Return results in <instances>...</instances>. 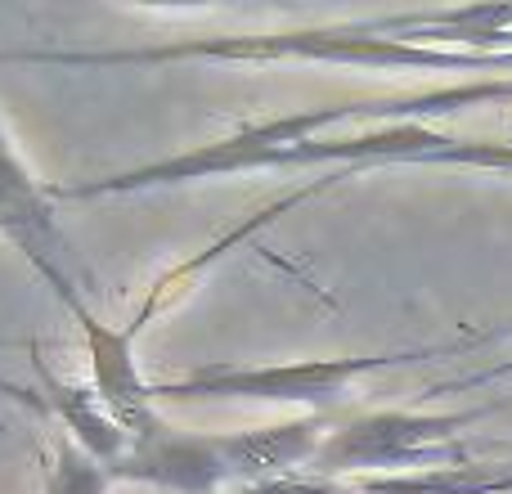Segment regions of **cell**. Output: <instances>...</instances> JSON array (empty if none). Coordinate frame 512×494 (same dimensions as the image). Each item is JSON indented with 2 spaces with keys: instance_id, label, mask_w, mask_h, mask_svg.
I'll list each match as a JSON object with an SVG mask.
<instances>
[{
  "instance_id": "cell-1",
  "label": "cell",
  "mask_w": 512,
  "mask_h": 494,
  "mask_svg": "<svg viewBox=\"0 0 512 494\" xmlns=\"http://www.w3.org/2000/svg\"><path fill=\"white\" fill-rule=\"evenodd\" d=\"M490 99H512V81H472V86H450V90H427V95H396V99H346V104H324L306 108V113L288 117H265L248 122L239 131L221 135L212 144H198L176 158L144 162L131 171H113L99 180H81V185H50L54 203H77V198H117V194H144V189H171L189 185V180H216L234 176V171H261V158L283 144L315 140L319 131L342 122H427V117H450L472 104H490Z\"/></svg>"
},
{
  "instance_id": "cell-2",
  "label": "cell",
  "mask_w": 512,
  "mask_h": 494,
  "mask_svg": "<svg viewBox=\"0 0 512 494\" xmlns=\"http://www.w3.org/2000/svg\"><path fill=\"white\" fill-rule=\"evenodd\" d=\"M504 333H512V324L454 337V342L414 346V351H387V355H342V360H292V364H212V369H194V373H180V378L153 382V400H167V405L261 400V405H306L315 414H324L364 373L418 364V360H441V355H463L472 346L490 342V337H504Z\"/></svg>"
},
{
  "instance_id": "cell-3",
  "label": "cell",
  "mask_w": 512,
  "mask_h": 494,
  "mask_svg": "<svg viewBox=\"0 0 512 494\" xmlns=\"http://www.w3.org/2000/svg\"><path fill=\"white\" fill-rule=\"evenodd\" d=\"M495 405L459 409V414H414V409H373L342 427H328L310 477H391V472H427L472 463L463 432L477 427Z\"/></svg>"
},
{
  "instance_id": "cell-4",
  "label": "cell",
  "mask_w": 512,
  "mask_h": 494,
  "mask_svg": "<svg viewBox=\"0 0 512 494\" xmlns=\"http://www.w3.org/2000/svg\"><path fill=\"white\" fill-rule=\"evenodd\" d=\"M477 167V171H512V140H463V135L432 131L427 122H391L360 135H315L265 153L261 171L270 167Z\"/></svg>"
},
{
  "instance_id": "cell-5",
  "label": "cell",
  "mask_w": 512,
  "mask_h": 494,
  "mask_svg": "<svg viewBox=\"0 0 512 494\" xmlns=\"http://www.w3.org/2000/svg\"><path fill=\"white\" fill-rule=\"evenodd\" d=\"M0 234L32 261V270L50 283L54 297L63 301V310H68L72 319H77L81 310H90L86 301H81L77 283H72L68 265H63L68 239H63L59 221H54L50 189L27 171V162L18 158V149L9 144L5 126H0Z\"/></svg>"
},
{
  "instance_id": "cell-6",
  "label": "cell",
  "mask_w": 512,
  "mask_h": 494,
  "mask_svg": "<svg viewBox=\"0 0 512 494\" xmlns=\"http://www.w3.org/2000/svg\"><path fill=\"white\" fill-rule=\"evenodd\" d=\"M113 481H135V486H153L167 494H216L230 486L234 459H230V432L221 436H194L162 427L158 436L131 441V450L113 463Z\"/></svg>"
},
{
  "instance_id": "cell-7",
  "label": "cell",
  "mask_w": 512,
  "mask_h": 494,
  "mask_svg": "<svg viewBox=\"0 0 512 494\" xmlns=\"http://www.w3.org/2000/svg\"><path fill=\"white\" fill-rule=\"evenodd\" d=\"M77 328H81V346H86V360H90V387L99 391L108 414L126 427L131 441L158 436L167 427V418L158 414L153 382L135 364V342L126 337V328H108L104 319H95V310H81Z\"/></svg>"
},
{
  "instance_id": "cell-8",
  "label": "cell",
  "mask_w": 512,
  "mask_h": 494,
  "mask_svg": "<svg viewBox=\"0 0 512 494\" xmlns=\"http://www.w3.org/2000/svg\"><path fill=\"white\" fill-rule=\"evenodd\" d=\"M337 180H346V176L306 180V185H301V189H292V194H283L279 203H270V207H261V212H252L243 225H234L230 234H221V239H216V243H207L203 252H194V256H189V261H180V265H171L167 274H158V279L149 283V292H144L140 310H135V315H131V324H122V328H126V337H131V342H140V333H144V328H149L153 319L162 315V310H171V306H176V301L185 297V292H189V283H194L198 274H203V270H212L216 261H225V256H230L234 247H243V243H248L256 230H265V225H270L274 216L292 212V207H297V203H306V198H315V194H324V189H333Z\"/></svg>"
},
{
  "instance_id": "cell-9",
  "label": "cell",
  "mask_w": 512,
  "mask_h": 494,
  "mask_svg": "<svg viewBox=\"0 0 512 494\" xmlns=\"http://www.w3.org/2000/svg\"><path fill=\"white\" fill-rule=\"evenodd\" d=\"M32 364H36L41 396H45V405H50V414L63 418V427L72 432V441H77L90 459H99L104 468H113V463L131 450V436H126V427L108 414V405L99 400V391L86 387V382L59 378V373L45 364L41 346H32Z\"/></svg>"
},
{
  "instance_id": "cell-10",
  "label": "cell",
  "mask_w": 512,
  "mask_h": 494,
  "mask_svg": "<svg viewBox=\"0 0 512 494\" xmlns=\"http://www.w3.org/2000/svg\"><path fill=\"white\" fill-rule=\"evenodd\" d=\"M113 472L99 459H90L77 441L59 436L45 459V494H108Z\"/></svg>"
},
{
  "instance_id": "cell-11",
  "label": "cell",
  "mask_w": 512,
  "mask_h": 494,
  "mask_svg": "<svg viewBox=\"0 0 512 494\" xmlns=\"http://www.w3.org/2000/svg\"><path fill=\"white\" fill-rule=\"evenodd\" d=\"M239 494H346L342 481L328 477H279V481H261V486H243Z\"/></svg>"
},
{
  "instance_id": "cell-12",
  "label": "cell",
  "mask_w": 512,
  "mask_h": 494,
  "mask_svg": "<svg viewBox=\"0 0 512 494\" xmlns=\"http://www.w3.org/2000/svg\"><path fill=\"white\" fill-rule=\"evenodd\" d=\"M512 378V360H499V364H490V369H481V373H463V378H450V382H436L427 396H450V391H477V387H490V382H504Z\"/></svg>"
},
{
  "instance_id": "cell-13",
  "label": "cell",
  "mask_w": 512,
  "mask_h": 494,
  "mask_svg": "<svg viewBox=\"0 0 512 494\" xmlns=\"http://www.w3.org/2000/svg\"><path fill=\"white\" fill-rule=\"evenodd\" d=\"M0 396H9L14 405L32 409V414H50V405H45L41 391H27V387H18V382H9V378H0Z\"/></svg>"
}]
</instances>
